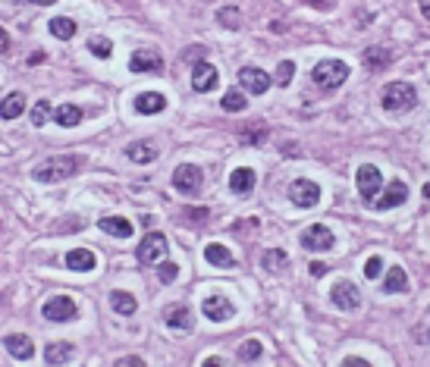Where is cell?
Here are the masks:
<instances>
[{
    "label": "cell",
    "mask_w": 430,
    "mask_h": 367,
    "mask_svg": "<svg viewBox=\"0 0 430 367\" xmlns=\"http://www.w3.org/2000/svg\"><path fill=\"white\" fill-rule=\"evenodd\" d=\"M201 57H204V47H188L186 50V60H198L201 63Z\"/></svg>",
    "instance_id": "obj_45"
},
{
    "label": "cell",
    "mask_w": 430,
    "mask_h": 367,
    "mask_svg": "<svg viewBox=\"0 0 430 367\" xmlns=\"http://www.w3.org/2000/svg\"><path fill=\"white\" fill-rule=\"evenodd\" d=\"M201 367H232L230 361H223V358H217V355H210V358H204V364Z\"/></svg>",
    "instance_id": "obj_44"
},
{
    "label": "cell",
    "mask_w": 430,
    "mask_h": 367,
    "mask_svg": "<svg viewBox=\"0 0 430 367\" xmlns=\"http://www.w3.org/2000/svg\"><path fill=\"white\" fill-rule=\"evenodd\" d=\"M41 314H45V320H50V324H67V320L79 317V305L69 295H54L45 302Z\"/></svg>",
    "instance_id": "obj_4"
},
{
    "label": "cell",
    "mask_w": 430,
    "mask_h": 367,
    "mask_svg": "<svg viewBox=\"0 0 430 367\" xmlns=\"http://www.w3.org/2000/svg\"><path fill=\"white\" fill-rule=\"evenodd\" d=\"M157 276H160V283H173L179 276V267H176V264H170V261H164V264H160V270H157Z\"/></svg>",
    "instance_id": "obj_40"
},
{
    "label": "cell",
    "mask_w": 430,
    "mask_h": 367,
    "mask_svg": "<svg viewBox=\"0 0 430 367\" xmlns=\"http://www.w3.org/2000/svg\"><path fill=\"white\" fill-rule=\"evenodd\" d=\"M217 82H220V76H217V69L210 63H195V69H192V88L195 91H214Z\"/></svg>",
    "instance_id": "obj_14"
},
{
    "label": "cell",
    "mask_w": 430,
    "mask_h": 367,
    "mask_svg": "<svg viewBox=\"0 0 430 367\" xmlns=\"http://www.w3.org/2000/svg\"><path fill=\"white\" fill-rule=\"evenodd\" d=\"M4 349L10 351L16 361H28V358L35 355L32 339H28V336H23V333H10V336H6V339H4Z\"/></svg>",
    "instance_id": "obj_16"
},
{
    "label": "cell",
    "mask_w": 430,
    "mask_h": 367,
    "mask_svg": "<svg viewBox=\"0 0 430 367\" xmlns=\"http://www.w3.org/2000/svg\"><path fill=\"white\" fill-rule=\"evenodd\" d=\"M47 26H50V35H54V38H60V41L76 38V28H79L69 16H57V19H50Z\"/></svg>",
    "instance_id": "obj_29"
},
{
    "label": "cell",
    "mask_w": 430,
    "mask_h": 367,
    "mask_svg": "<svg viewBox=\"0 0 430 367\" xmlns=\"http://www.w3.org/2000/svg\"><path fill=\"white\" fill-rule=\"evenodd\" d=\"M164 320H166V327H173V329H192V307L170 305L164 311Z\"/></svg>",
    "instance_id": "obj_20"
},
{
    "label": "cell",
    "mask_w": 430,
    "mask_h": 367,
    "mask_svg": "<svg viewBox=\"0 0 430 367\" xmlns=\"http://www.w3.org/2000/svg\"><path fill=\"white\" fill-rule=\"evenodd\" d=\"M380 273H383V258H380V254H374V258L364 261V276H368V280H374V276H380Z\"/></svg>",
    "instance_id": "obj_39"
},
{
    "label": "cell",
    "mask_w": 430,
    "mask_h": 367,
    "mask_svg": "<svg viewBox=\"0 0 430 367\" xmlns=\"http://www.w3.org/2000/svg\"><path fill=\"white\" fill-rule=\"evenodd\" d=\"M129 154V160L132 164H151V160H157V145H151V142H132L126 148Z\"/></svg>",
    "instance_id": "obj_25"
},
{
    "label": "cell",
    "mask_w": 430,
    "mask_h": 367,
    "mask_svg": "<svg viewBox=\"0 0 430 367\" xmlns=\"http://www.w3.org/2000/svg\"><path fill=\"white\" fill-rule=\"evenodd\" d=\"M311 79H315L317 88H324V91H333V88H339L342 82L349 79V66L342 60H320L315 66V72H311Z\"/></svg>",
    "instance_id": "obj_3"
},
{
    "label": "cell",
    "mask_w": 430,
    "mask_h": 367,
    "mask_svg": "<svg viewBox=\"0 0 430 367\" xmlns=\"http://www.w3.org/2000/svg\"><path fill=\"white\" fill-rule=\"evenodd\" d=\"M113 367H148V364H145V358H138V355H126V358H120Z\"/></svg>",
    "instance_id": "obj_42"
},
{
    "label": "cell",
    "mask_w": 430,
    "mask_h": 367,
    "mask_svg": "<svg viewBox=\"0 0 430 367\" xmlns=\"http://www.w3.org/2000/svg\"><path fill=\"white\" fill-rule=\"evenodd\" d=\"M79 166H82V157H79V154H57V157L41 160V164L32 170V176L38 182H60V179L76 176Z\"/></svg>",
    "instance_id": "obj_1"
},
{
    "label": "cell",
    "mask_w": 430,
    "mask_h": 367,
    "mask_svg": "<svg viewBox=\"0 0 430 367\" xmlns=\"http://www.w3.org/2000/svg\"><path fill=\"white\" fill-rule=\"evenodd\" d=\"M239 138H242L245 145H261L267 138V126H264V123H251L249 129H242V135H239Z\"/></svg>",
    "instance_id": "obj_35"
},
{
    "label": "cell",
    "mask_w": 430,
    "mask_h": 367,
    "mask_svg": "<svg viewBox=\"0 0 430 367\" xmlns=\"http://www.w3.org/2000/svg\"><path fill=\"white\" fill-rule=\"evenodd\" d=\"M295 76V63L293 60H283L280 66H276V85H289Z\"/></svg>",
    "instance_id": "obj_38"
},
{
    "label": "cell",
    "mask_w": 430,
    "mask_h": 367,
    "mask_svg": "<svg viewBox=\"0 0 430 367\" xmlns=\"http://www.w3.org/2000/svg\"><path fill=\"white\" fill-rule=\"evenodd\" d=\"M355 182H358V192H361L364 201L374 204L377 192L383 188V176H380V170H377L374 164H361V166H358V176H355Z\"/></svg>",
    "instance_id": "obj_8"
},
{
    "label": "cell",
    "mask_w": 430,
    "mask_h": 367,
    "mask_svg": "<svg viewBox=\"0 0 430 367\" xmlns=\"http://www.w3.org/2000/svg\"><path fill=\"white\" fill-rule=\"evenodd\" d=\"M129 69L132 72H160L164 69V57L157 50H135L132 60H129Z\"/></svg>",
    "instance_id": "obj_15"
},
{
    "label": "cell",
    "mask_w": 430,
    "mask_h": 367,
    "mask_svg": "<svg viewBox=\"0 0 430 367\" xmlns=\"http://www.w3.org/2000/svg\"><path fill=\"white\" fill-rule=\"evenodd\" d=\"M204 258H208V264H214V267H236L232 252L227 245H220V242H210V245L204 248Z\"/></svg>",
    "instance_id": "obj_23"
},
{
    "label": "cell",
    "mask_w": 430,
    "mask_h": 367,
    "mask_svg": "<svg viewBox=\"0 0 430 367\" xmlns=\"http://www.w3.org/2000/svg\"><path fill=\"white\" fill-rule=\"evenodd\" d=\"M402 201H408V186L402 179H392L390 186H386V192L380 198H374V208L377 210H392V208H399Z\"/></svg>",
    "instance_id": "obj_13"
},
{
    "label": "cell",
    "mask_w": 430,
    "mask_h": 367,
    "mask_svg": "<svg viewBox=\"0 0 430 367\" xmlns=\"http://www.w3.org/2000/svg\"><path fill=\"white\" fill-rule=\"evenodd\" d=\"M286 252H280V248H271V252H267L264 254V261H261V264H264V270H271V273H276V270H283V267H286Z\"/></svg>",
    "instance_id": "obj_36"
},
{
    "label": "cell",
    "mask_w": 430,
    "mask_h": 367,
    "mask_svg": "<svg viewBox=\"0 0 430 367\" xmlns=\"http://www.w3.org/2000/svg\"><path fill=\"white\" fill-rule=\"evenodd\" d=\"M311 273H315V276H324V273H327V264L315 261V264H311Z\"/></svg>",
    "instance_id": "obj_46"
},
{
    "label": "cell",
    "mask_w": 430,
    "mask_h": 367,
    "mask_svg": "<svg viewBox=\"0 0 430 367\" xmlns=\"http://www.w3.org/2000/svg\"><path fill=\"white\" fill-rule=\"evenodd\" d=\"M220 107L227 110V113H242V110L249 107V101H245L242 91H227V94H223V101H220Z\"/></svg>",
    "instance_id": "obj_32"
},
{
    "label": "cell",
    "mask_w": 430,
    "mask_h": 367,
    "mask_svg": "<svg viewBox=\"0 0 430 367\" xmlns=\"http://www.w3.org/2000/svg\"><path fill=\"white\" fill-rule=\"evenodd\" d=\"M333 245H336V239L324 223H315L302 232V248H308V252H330Z\"/></svg>",
    "instance_id": "obj_11"
},
{
    "label": "cell",
    "mask_w": 430,
    "mask_h": 367,
    "mask_svg": "<svg viewBox=\"0 0 430 367\" xmlns=\"http://www.w3.org/2000/svg\"><path fill=\"white\" fill-rule=\"evenodd\" d=\"M89 50L98 60H111V54H113V44L104 38V35H91L89 38Z\"/></svg>",
    "instance_id": "obj_31"
},
{
    "label": "cell",
    "mask_w": 430,
    "mask_h": 367,
    "mask_svg": "<svg viewBox=\"0 0 430 367\" xmlns=\"http://www.w3.org/2000/svg\"><path fill=\"white\" fill-rule=\"evenodd\" d=\"M166 258V236L164 232H148L138 245V261L142 264H160Z\"/></svg>",
    "instance_id": "obj_9"
},
{
    "label": "cell",
    "mask_w": 430,
    "mask_h": 367,
    "mask_svg": "<svg viewBox=\"0 0 430 367\" xmlns=\"http://www.w3.org/2000/svg\"><path fill=\"white\" fill-rule=\"evenodd\" d=\"M408 289V273L402 267H390V273L383 276V292L396 295V292H405Z\"/></svg>",
    "instance_id": "obj_28"
},
{
    "label": "cell",
    "mask_w": 430,
    "mask_h": 367,
    "mask_svg": "<svg viewBox=\"0 0 430 367\" xmlns=\"http://www.w3.org/2000/svg\"><path fill=\"white\" fill-rule=\"evenodd\" d=\"M67 267L76 270V273H91L98 267V258H94V252H89V248H72L67 254Z\"/></svg>",
    "instance_id": "obj_17"
},
{
    "label": "cell",
    "mask_w": 430,
    "mask_h": 367,
    "mask_svg": "<svg viewBox=\"0 0 430 367\" xmlns=\"http://www.w3.org/2000/svg\"><path fill=\"white\" fill-rule=\"evenodd\" d=\"M330 302L336 305L339 311L352 314V311H358V307H361V292H358V286H355V283L339 280L336 286H333V292H330Z\"/></svg>",
    "instance_id": "obj_6"
},
{
    "label": "cell",
    "mask_w": 430,
    "mask_h": 367,
    "mask_svg": "<svg viewBox=\"0 0 430 367\" xmlns=\"http://www.w3.org/2000/svg\"><path fill=\"white\" fill-rule=\"evenodd\" d=\"M424 198H427V201H430V182H427V186H424Z\"/></svg>",
    "instance_id": "obj_51"
},
{
    "label": "cell",
    "mask_w": 430,
    "mask_h": 367,
    "mask_svg": "<svg viewBox=\"0 0 430 367\" xmlns=\"http://www.w3.org/2000/svg\"><path fill=\"white\" fill-rule=\"evenodd\" d=\"M390 60H392V54H390V50H383V47L364 50V66H368V69H374V72L386 69V66H390Z\"/></svg>",
    "instance_id": "obj_30"
},
{
    "label": "cell",
    "mask_w": 430,
    "mask_h": 367,
    "mask_svg": "<svg viewBox=\"0 0 430 367\" xmlns=\"http://www.w3.org/2000/svg\"><path fill=\"white\" fill-rule=\"evenodd\" d=\"M201 182H204V176L195 164H179L176 170H173V188L182 195H198Z\"/></svg>",
    "instance_id": "obj_5"
},
{
    "label": "cell",
    "mask_w": 430,
    "mask_h": 367,
    "mask_svg": "<svg viewBox=\"0 0 430 367\" xmlns=\"http://www.w3.org/2000/svg\"><path fill=\"white\" fill-rule=\"evenodd\" d=\"M54 120H57V126H63V129L79 126V123H82V107H76V104H60V107L54 110Z\"/></svg>",
    "instance_id": "obj_26"
},
{
    "label": "cell",
    "mask_w": 430,
    "mask_h": 367,
    "mask_svg": "<svg viewBox=\"0 0 430 367\" xmlns=\"http://www.w3.org/2000/svg\"><path fill=\"white\" fill-rule=\"evenodd\" d=\"M217 22L227 26V28H239V26H242V13H239L236 6H223V10L217 13Z\"/></svg>",
    "instance_id": "obj_37"
},
{
    "label": "cell",
    "mask_w": 430,
    "mask_h": 367,
    "mask_svg": "<svg viewBox=\"0 0 430 367\" xmlns=\"http://www.w3.org/2000/svg\"><path fill=\"white\" fill-rule=\"evenodd\" d=\"M47 120H54V107H50L47 101H35V107H32V126H45Z\"/></svg>",
    "instance_id": "obj_34"
},
{
    "label": "cell",
    "mask_w": 430,
    "mask_h": 367,
    "mask_svg": "<svg viewBox=\"0 0 430 367\" xmlns=\"http://www.w3.org/2000/svg\"><path fill=\"white\" fill-rule=\"evenodd\" d=\"M135 110H138V113H145V116L160 113V110H166V98L160 91H142L135 98Z\"/></svg>",
    "instance_id": "obj_18"
},
{
    "label": "cell",
    "mask_w": 430,
    "mask_h": 367,
    "mask_svg": "<svg viewBox=\"0 0 430 367\" xmlns=\"http://www.w3.org/2000/svg\"><path fill=\"white\" fill-rule=\"evenodd\" d=\"M182 217L192 220V223H204V220H208V210H204V208H186V210H182Z\"/></svg>",
    "instance_id": "obj_41"
},
{
    "label": "cell",
    "mask_w": 430,
    "mask_h": 367,
    "mask_svg": "<svg viewBox=\"0 0 430 367\" xmlns=\"http://www.w3.org/2000/svg\"><path fill=\"white\" fill-rule=\"evenodd\" d=\"M111 307L116 314H123V317H132V314L138 311V302L132 292H123V289H113L111 292Z\"/></svg>",
    "instance_id": "obj_24"
},
{
    "label": "cell",
    "mask_w": 430,
    "mask_h": 367,
    "mask_svg": "<svg viewBox=\"0 0 430 367\" xmlns=\"http://www.w3.org/2000/svg\"><path fill=\"white\" fill-rule=\"evenodd\" d=\"M380 101L390 113H405V110H412L414 104H418V91H414L408 82H390L383 88Z\"/></svg>",
    "instance_id": "obj_2"
},
{
    "label": "cell",
    "mask_w": 430,
    "mask_h": 367,
    "mask_svg": "<svg viewBox=\"0 0 430 367\" xmlns=\"http://www.w3.org/2000/svg\"><path fill=\"white\" fill-rule=\"evenodd\" d=\"M254 182H258V176H254L251 166H239V170H232V176H230V188L236 195H249L254 188Z\"/></svg>",
    "instance_id": "obj_19"
},
{
    "label": "cell",
    "mask_w": 430,
    "mask_h": 367,
    "mask_svg": "<svg viewBox=\"0 0 430 367\" xmlns=\"http://www.w3.org/2000/svg\"><path fill=\"white\" fill-rule=\"evenodd\" d=\"M26 113V94L23 91H13L0 101V120H16V116Z\"/></svg>",
    "instance_id": "obj_21"
},
{
    "label": "cell",
    "mask_w": 430,
    "mask_h": 367,
    "mask_svg": "<svg viewBox=\"0 0 430 367\" xmlns=\"http://www.w3.org/2000/svg\"><path fill=\"white\" fill-rule=\"evenodd\" d=\"M239 85L249 94H264L267 88H271V76H267L264 69H258V66H242V69H239Z\"/></svg>",
    "instance_id": "obj_12"
},
{
    "label": "cell",
    "mask_w": 430,
    "mask_h": 367,
    "mask_svg": "<svg viewBox=\"0 0 430 367\" xmlns=\"http://www.w3.org/2000/svg\"><path fill=\"white\" fill-rule=\"evenodd\" d=\"M418 4H421V13L430 19V0H418Z\"/></svg>",
    "instance_id": "obj_48"
},
{
    "label": "cell",
    "mask_w": 430,
    "mask_h": 367,
    "mask_svg": "<svg viewBox=\"0 0 430 367\" xmlns=\"http://www.w3.org/2000/svg\"><path fill=\"white\" fill-rule=\"evenodd\" d=\"M72 358V346L69 342H50V346L45 349V361L50 367H60V364H67Z\"/></svg>",
    "instance_id": "obj_27"
},
{
    "label": "cell",
    "mask_w": 430,
    "mask_h": 367,
    "mask_svg": "<svg viewBox=\"0 0 430 367\" xmlns=\"http://www.w3.org/2000/svg\"><path fill=\"white\" fill-rule=\"evenodd\" d=\"M339 367H370L364 358H358V355H349V358H342V364Z\"/></svg>",
    "instance_id": "obj_43"
},
{
    "label": "cell",
    "mask_w": 430,
    "mask_h": 367,
    "mask_svg": "<svg viewBox=\"0 0 430 367\" xmlns=\"http://www.w3.org/2000/svg\"><path fill=\"white\" fill-rule=\"evenodd\" d=\"M98 226L107 232V236H113V239H129V236H132V230H135L126 217H104Z\"/></svg>",
    "instance_id": "obj_22"
},
{
    "label": "cell",
    "mask_w": 430,
    "mask_h": 367,
    "mask_svg": "<svg viewBox=\"0 0 430 367\" xmlns=\"http://www.w3.org/2000/svg\"><path fill=\"white\" fill-rule=\"evenodd\" d=\"M261 355H264V346H261L258 339H245L242 346H239V358H242L245 364H254Z\"/></svg>",
    "instance_id": "obj_33"
},
{
    "label": "cell",
    "mask_w": 430,
    "mask_h": 367,
    "mask_svg": "<svg viewBox=\"0 0 430 367\" xmlns=\"http://www.w3.org/2000/svg\"><path fill=\"white\" fill-rule=\"evenodd\" d=\"M6 47H10V38H6V32H4V28H0V54H4Z\"/></svg>",
    "instance_id": "obj_47"
},
{
    "label": "cell",
    "mask_w": 430,
    "mask_h": 367,
    "mask_svg": "<svg viewBox=\"0 0 430 367\" xmlns=\"http://www.w3.org/2000/svg\"><path fill=\"white\" fill-rule=\"evenodd\" d=\"M289 201H293L295 208H315L320 201V186L311 179H295L293 186H289Z\"/></svg>",
    "instance_id": "obj_10"
},
{
    "label": "cell",
    "mask_w": 430,
    "mask_h": 367,
    "mask_svg": "<svg viewBox=\"0 0 430 367\" xmlns=\"http://www.w3.org/2000/svg\"><path fill=\"white\" fill-rule=\"evenodd\" d=\"M201 314L210 320V324H223V320L236 317V305H232L227 295H208L201 302Z\"/></svg>",
    "instance_id": "obj_7"
},
{
    "label": "cell",
    "mask_w": 430,
    "mask_h": 367,
    "mask_svg": "<svg viewBox=\"0 0 430 367\" xmlns=\"http://www.w3.org/2000/svg\"><path fill=\"white\" fill-rule=\"evenodd\" d=\"M308 4H311V6H324V0H308Z\"/></svg>",
    "instance_id": "obj_50"
},
{
    "label": "cell",
    "mask_w": 430,
    "mask_h": 367,
    "mask_svg": "<svg viewBox=\"0 0 430 367\" xmlns=\"http://www.w3.org/2000/svg\"><path fill=\"white\" fill-rule=\"evenodd\" d=\"M28 4H38V6H50V4H57V0H28Z\"/></svg>",
    "instance_id": "obj_49"
}]
</instances>
